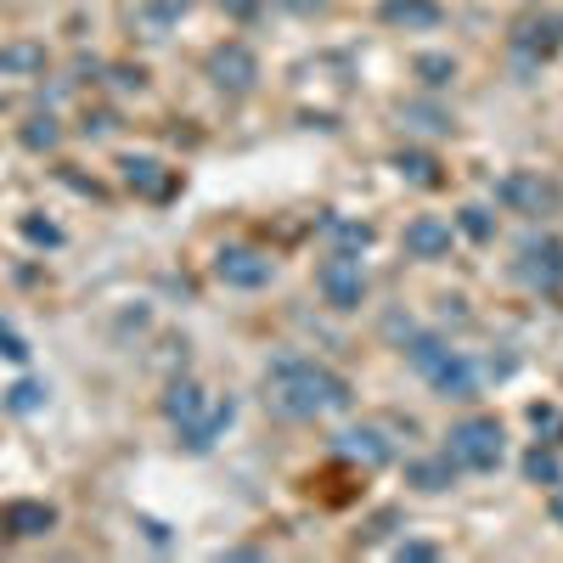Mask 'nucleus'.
<instances>
[{"instance_id": "bb28decb", "label": "nucleus", "mask_w": 563, "mask_h": 563, "mask_svg": "<svg viewBox=\"0 0 563 563\" xmlns=\"http://www.w3.org/2000/svg\"><path fill=\"white\" fill-rule=\"evenodd\" d=\"M0 355H12V361H23L29 350H23V339L12 333V327H0Z\"/></svg>"}, {"instance_id": "4468645a", "label": "nucleus", "mask_w": 563, "mask_h": 563, "mask_svg": "<svg viewBox=\"0 0 563 563\" xmlns=\"http://www.w3.org/2000/svg\"><path fill=\"white\" fill-rule=\"evenodd\" d=\"M456 474H462V467H456L451 456H417V462L406 467V485L422 490V496H440V490L456 485Z\"/></svg>"}, {"instance_id": "f03ea898", "label": "nucleus", "mask_w": 563, "mask_h": 563, "mask_svg": "<svg viewBox=\"0 0 563 563\" xmlns=\"http://www.w3.org/2000/svg\"><path fill=\"white\" fill-rule=\"evenodd\" d=\"M164 417L186 434V445H192V451H209V445L231 429L238 400H231V395H209L203 384L180 378V384H169V395H164Z\"/></svg>"}, {"instance_id": "0eeeda50", "label": "nucleus", "mask_w": 563, "mask_h": 563, "mask_svg": "<svg viewBox=\"0 0 563 563\" xmlns=\"http://www.w3.org/2000/svg\"><path fill=\"white\" fill-rule=\"evenodd\" d=\"M209 79L220 90H231V97H249L254 79H260V57L249 52L243 40H225V45H214V52H209Z\"/></svg>"}, {"instance_id": "4be33fe9", "label": "nucleus", "mask_w": 563, "mask_h": 563, "mask_svg": "<svg viewBox=\"0 0 563 563\" xmlns=\"http://www.w3.org/2000/svg\"><path fill=\"white\" fill-rule=\"evenodd\" d=\"M411 68H417V79L429 85V90H445V85L456 79V63H451V57H440V52H422Z\"/></svg>"}, {"instance_id": "aec40b11", "label": "nucleus", "mask_w": 563, "mask_h": 563, "mask_svg": "<svg viewBox=\"0 0 563 563\" xmlns=\"http://www.w3.org/2000/svg\"><path fill=\"white\" fill-rule=\"evenodd\" d=\"M186 12V0H153V7H141V34H147V40H164L169 34V23Z\"/></svg>"}, {"instance_id": "7ed1b4c3", "label": "nucleus", "mask_w": 563, "mask_h": 563, "mask_svg": "<svg viewBox=\"0 0 563 563\" xmlns=\"http://www.w3.org/2000/svg\"><path fill=\"white\" fill-rule=\"evenodd\" d=\"M496 203H501L507 214L547 220V214L563 209V186H558L552 175H541V169H512V175L496 180Z\"/></svg>"}, {"instance_id": "393cba45", "label": "nucleus", "mask_w": 563, "mask_h": 563, "mask_svg": "<svg viewBox=\"0 0 563 563\" xmlns=\"http://www.w3.org/2000/svg\"><path fill=\"white\" fill-rule=\"evenodd\" d=\"M530 422L541 434H552V440H563V411H552V406H530Z\"/></svg>"}, {"instance_id": "9d476101", "label": "nucleus", "mask_w": 563, "mask_h": 563, "mask_svg": "<svg viewBox=\"0 0 563 563\" xmlns=\"http://www.w3.org/2000/svg\"><path fill=\"white\" fill-rule=\"evenodd\" d=\"M429 384L445 395V400H474L479 389H485V366L474 361V355H462V350H451L434 372H429Z\"/></svg>"}, {"instance_id": "f257e3e1", "label": "nucleus", "mask_w": 563, "mask_h": 563, "mask_svg": "<svg viewBox=\"0 0 563 563\" xmlns=\"http://www.w3.org/2000/svg\"><path fill=\"white\" fill-rule=\"evenodd\" d=\"M265 406L288 422H305V417H333V411H350L355 406V389L344 372L321 366V361H305V355H282L265 366Z\"/></svg>"}, {"instance_id": "6ab92c4d", "label": "nucleus", "mask_w": 563, "mask_h": 563, "mask_svg": "<svg viewBox=\"0 0 563 563\" xmlns=\"http://www.w3.org/2000/svg\"><path fill=\"white\" fill-rule=\"evenodd\" d=\"M400 124H411V130H422V135H451V113L434 108V102H406V108H400Z\"/></svg>"}, {"instance_id": "b1692460", "label": "nucleus", "mask_w": 563, "mask_h": 563, "mask_svg": "<svg viewBox=\"0 0 563 563\" xmlns=\"http://www.w3.org/2000/svg\"><path fill=\"white\" fill-rule=\"evenodd\" d=\"M327 231L344 243V254H355V249H366L372 243V225H350V220H327Z\"/></svg>"}, {"instance_id": "1a4fd4ad", "label": "nucleus", "mask_w": 563, "mask_h": 563, "mask_svg": "<svg viewBox=\"0 0 563 563\" xmlns=\"http://www.w3.org/2000/svg\"><path fill=\"white\" fill-rule=\"evenodd\" d=\"M271 254H260V249H249V243H231V249H220V260H214V276L225 282V288H265L271 282Z\"/></svg>"}, {"instance_id": "6e6552de", "label": "nucleus", "mask_w": 563, "mask_h": 563, "mask_svg": "<svg viewBox=\"0 0 563 563\" xmlns=\"http://www.w3.org/2000/svg\"><path fill=\"white\" fill-rule=\"evenodd\" d=\"M512 52L525 63H547L563 52V12H530L512 23Z\"/></svg>"}, {"instance_id": "f3484780", "label": "nucleus", "mask_w": 563, "mask_h": 563, "mask_svg": "<svg viewBox=\"0 0 563 563\" xmlns=\"http://www.w3.org/2000/svg\"><path fill=\"white\" fill-rule=\"evenodd\" d=\"M445 355H451V344H445L440 333H417V327H411V339H406V361L422 372V378H429V372H434Z\"/></svg>"}, {"instance_id": "9b49d317", "label": "nucleus", "mask_w": 563, "mask_h": 563, "mask_svg": "<svg viewBox=\"0 0 563 563\" xmlns=\"http://www.w3.org/2000/svg\"><path fill=\"white\" fill-rule=\"evenodd\" d=\"M339 456H350L361 467H384L395 456V440L378 429V422H361V429H344L339 434Z\"/></svg>"}, {"instance_id": "ddd939ff", "label": "nucleus", "mask_w": 563, "mask_h": 563, "mask_svg": "<svg viewBox=\"0 0 563 563\" xmlns=\"http://www.w3.org/2000/svg\"><path fill=\"white\" fill-rule=\"evenodd\" d=\"M406 254H411V260H445V254H451V220L417 214V220L406 225Z\"/></svg>"}, {"instance_id": "c756f323", "label": "nucleus", "mask_w": 563, "mask_h": 563, "mask_svg": "<svg viewBox=\"0 0 563 563\" xmlns=\"http://www.w3.org/2000/svg\"><path fill=\"white\" fill-rule=\"evenodd\" d=\"M225 7L238 12V18H249V12H254V0H225Z\"/></svg>"}, {"instance_id": "a211bd4d", "label": "nucleus", "mask_w": 563, "mask_h": 563, "mask_svg": "<svg viewBox=\"0 0 563 563\" xmlns=\"http://www.w3.org/2000/svg\"><path fill=\"white\" fill-rule=\"evenodd\" d=\"M124 180L135 186V192H147V198H164L169 192V175L153 158H124Z\"/></svg>"}, {"instance_id": "412c9836", "label": "nucleus", "mask_w": 563, "mask_h": 563, "mask_svg": "<svg viewBox=\"0 0 563 563\" xmlns=\"http://www.w3.org/2000/svg\"><path fill=\"white\" fill-rule=\"evenodd\" d=\"M525 479H530V485H563V462H558V451L536 445V451L525 456Z\"/></svg>"}, {"instance_id": "39448f33", "label": "nucleus", "mask_w": 563, "mask_h": 563, "mask_svg": "<svg viewBox=\"0 0 563 563\" xmlns=\"http://www.w3.org/2000/svg\"><path fill=\"white\" fill-rule=\"evenodd\" d=\"M512 276H519L530 294H558L563 288V243L558 238H525L519 260H512Z\"/></svg>"}, {"instance_id": "c85d7f7f", "label": "nucleus", "mask_w": 563, "mask_h": 563, "mask_svg": "<svg viewBox=\"0 0 563 563\" xmlns=\"http://www.w3.org/2000/svg\"><path fill=\"white\" fill-rule=\"evenodd\" d=\"M282 7H288V12H321L327 0H282Z\"/></svg>"}, {"instance_id": "f8f14e48", "label": "nucleus", "mask_w": 563, "mask_h": 563, "mask_svg": "<svg viewBox=\"0 0 563 563\" xmlns=\"http://www.w3.org/2000/svg\"><path fill=\"white\" fill-rule=\"evenodd\" d=\"M378 18H384L389 29H400V34H429V29H440V23H445L440 0H384Z\"/></svg>"}, {"instance_id": "cd10ccee", "label": "nucleus", "mask_w": 563, "mask_h": 563, "mask_svg": "<svg viewBox=\"0 0 563 563\" xmlns=\"http://www.w3.org/2000/svg\"><path fill=\"white\" fill-rule=\"evenodd\" d=\"M34 400H40V389H34V384H18V389H12V406H18V411H29Z\"/></svg>"}, {"instance_id": "a878e982", "label": "nucleus", "mask_w": 563, "mask_h": 563, "mask_svg": "<svg viewBox=\"0 0 563 563\" xmlns=\"http://www.w3.org/2000/svg\"><path fill=\"white\" fill-rule=\"evenodd\" d=\"M395 558H400V563H429V558H440V547H434V541H400Z\"/></svg>"}, {"instance_id": "7c9ffc66", "label": "nucleus", "mask_w": 563, "mask_h": 563, "mask_svg": "<svg viewBox=\"0 0 563 563\" xmlns=\"http://www.w3.org/2000/svg\"><path fill=\"white\" fill-rule=\"evenodd\" d=\"M552 519H558V525H563V496H558V501H552Z\"/></svg>"}, {"instance_id": "2eb2a0df", "label": "nucleus", "mask_w": 563, "mask_h": 563, "mask_svg": "<svg viewBox=\"0 0 563 563\" xmlns=\"http://www.w3.org/2000/svg\"><path fill=\"white\" fill-rule=\"evenodd\" d=\"M395 169H400V180L422 186V192H434V186H445V164H440L434 153H422V147H406V153H395Z\"/></svg>"}, {"instance_id": "dca6fc26", "label": "nucleus", "mask_w": 563, "mask_h": 563, "mask_svg": "<svg viewBox=\"0 0 563 563\" xmlns=\"http://www.w3.org/2000/svg\"><path fill=\"white\" fill-rule=\"evenodd\" d=\"M0 525H7L12 536H45L57 525V512L45 507V501H12L7 512H0Z\"/></svg>"}, {"instance_id": "5701e85b", "label": "nucleus", "mask_w": 563, "mask_h": 563, "mask_svg": "<svg viewBox=\"0 0 563 563\" xmlns=\"http://www.w3.org/2000/svg\"><path fill=\"white\" fill-rule=\"evenodd\" d=\"M456 225H462L474 243H490V238H496V214H490V209H479V203H467V209L456 214Z\"/></svg>"}, {"instance_id": "20e7f679", "label": "nucleus", "mask_w": 563, "mask_h": 563, "mask_svg": "<svg viewBox=\"0 0 563 563\" xmlns=\"http://www.w3.org/2000/svg\"><path fill=\"white\" fill-rule=\"evenodd\" d=\"M445 456L462 467V474H490L501 462V422L496 417H462L445 434Z\"/></svg>"}, {"instance_id": "423d86ee", "label": "nucleus", "mask_w": 563, "mask_h": 563, "mask_svg": "<svg viewBox=\"0 0 563 563\" xmlns=\"http://www.w3.org/2000/svg\"><path fill=\"white\" fill-rule=\"evenodd\" d=\"M316 288H321V299L333 310H361V299H366V265H361V254H333L316 271Z\"/></svg>"}]
</instances>
